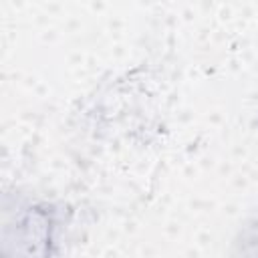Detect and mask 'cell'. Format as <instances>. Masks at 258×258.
I'll return each mask as SVG.
<instances>
[{
	"instance_id": "6da1fadb",
	"label": "cell",
	"mask_w": 258,
	"mask_h": 258,
	"mask_svg": "<svg viewBox=\"0 0 258 258\" xmlns=\"http://www.w3.org/2000/svg\"><path fill=\"white\" fill-rule=\"evenodd\" d=\"M236 258H258V222L242 236L240 252Z\"/></svg>"
}]
</instances>
